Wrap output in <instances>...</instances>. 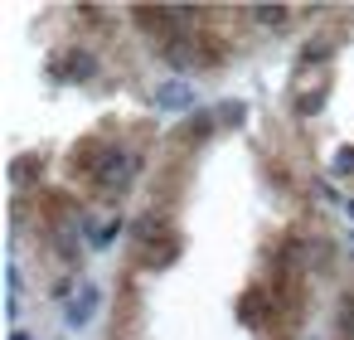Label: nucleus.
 <instances>
[{
	"instance_id": "obj_12",
	"label": "nucleus",
	"mask_w": 354,
	"mask_h": 340,
	"mask_svg": "<svg viewBox=\"0 0 354 340\" xmlns=\"http://www.w3.org/2000/svg\"><path fill=\"white\" fill-rule=\"evenodd\" d=\"M218 122H243V102H218Z\"/></svg>"
},
{
	"instance_id": "obj_13",
	"label": "nucleus",
	"mask_w": 354,
	"mask_h": 340,
	"mask_svg": "<svg viewBox=\"0 0 354 340\" xmlns=\"http://www.w3.org/2000/svg\"><path fill=\"white\" fill-rule=\"evenodd\" d=\"M335 170H354V151H339V161H335Z\"/></svg>"
},
{
	"instance_id": "obj_2",
	"label": "nucleus",
	"mask_w": 354,
	"mask_h": 340,
	"mask_svg": "<svg viewBox=\"0 0 354 340\" xmlns=\"http://www.w3.org/2000/svg\"><path fill=\"white\" fill-rule=\"evenodd\" d=\"M49 69H54V78H64V83H88L97 64H93L88 49H59V54L49 59Z\"/></svg>"
},
{
	"instance_id": "obj_7",
	"label": "nucleus",
	"mask_w": 354,
	"mask_h": 340,
	"mask_svg": "<svg viewBox=\"0 0 354 340\" xmlns=\"http://www.w3.org/2000/svg\"><path fill=\"white\" fill-rule=\"evenodd\" d=\"M209 132H214V117L199 112V117H189V122L175 132V146H199V141H209Z\"/></svg>"
},
{
	"instance_id": "obj_3",
	"label": "nucleus",
	"mask_w": 354,
	"mask_h": 340,
	"mask_svg": "<svg viewBox=\"0 0 354 340\" xmlns=\"http://www.w3.org/2000/svg\"><path fill=\"white\" fill-rule=\"evenodd\" d=\"M102 156H107V146H102L97 136H83V141L68 151V175H88V180H93V175L102 170Z\"/></svg>"
},
{
	"instance_id": "obj_9",
	"label": "nucleus",
	"mask_w": 354,
	"mask_h": 340,
	"mask_svg": "<svg viewBox=\"0 0 354 340\" xmlns=\"http://www.w3.org/2000/svg\"><path fill=\"white\" fill-rule=\"evenodd\" d=\"M252 20H257V25H277V30H281V25L291 20V10H286V6H257V10H252Z\"/></svg>"
},
{
	"instance_id": "obj_5",
	"label": "nucleus",
	"mask_w": 354,
	"mask_h": 340,
	"mask_svg": "<svg viewBox=\"0 0 354 340\" xmlns=\"http://www.w3.org/2000/svg\"><path fill=\"white\" fill-rule=\"evenodd\" d=\"M136 321H141V296L127 287V292H122V306H117V316H112V340H127V335L136 330Z\"/></svg>"
},
{
	"instance_id": "obj_1",
	"label": "nucleus",
	"mask_w": 354,
	"mask_h": 340,
	"mask_svg": "<svg viewBox=\"0 0 354 340\" xmlns=\"http://www.w3.org/2000/svg\"><path fill=\"white\" fill-rule=\"evenodd\" d=\"M131 175H136V156H131L127 146H107L102 170L93 175V185H97L102 195H122V190L131 185Z\"/></svg>"
},
{
	"instance_id": "obj_6",
	"label": "nucleus",
	"mask_w": 354,
	"mask_h": 340,
	"mask_svg": "<svg viewBox=\"0 0 354 340\" xmlns=\"http://www.w3.org/2000/svg\"><path fill=\"white\" fill-rule=\"evenodd\" d=\"M325 93H330V69H320V83H315V88H310V83L296 88V112H320Z\"/></svg>"
},
{
	"instance_id": "obj_8",
	"label": "nucleus",
	"mask_w": 354,
	"mask_h": 340,
	"mask_svg": "<svg viewBox=\"0 0 354 340\" xmlns=\"http://www.w3.org/2000/svg\"><path fill=\"white\" fill-rule=\"evenodd\" d=\"M35 175H44V156H39V151H30V156H15V165H10V180H15V185H30Z\"/></svg>"
},
{
	"instance_id": "obj_11",
	"label": "nucleus",
	"mask_w": 354,
	"mask_h": 340,
	"mask_svg": "<svg viewBox=\"0 0 354 340\" xmlns=\"http://www.w3.org/2000/svg\"><path fill=\"white\" fill-rule=\"evenodd\" d=\"M156 102H189V93H185L180 83H170V88H160V93H156Z\"/></svg>"
},
{
	"instance_id": "obj_10",
	"label": "nucleus",
	"mask_w": 354,
	"mask_h": 340,
	"mask_svg": "<svg viewBox=\"0 0 354 340\" xmlns=\"http://www.w3.org/2000/svg\"><path fill=\"white\" fill-rule=\"evenodd\" d=\"M93 301H97V292H93V287H83V296L68 306V321H73V325H83V321L93 316Z\"/></svg>"
},
{
	"instance_id": "obj_4",
	"label": "nucleus",
	"mask_w": 354,
	"mask_h": 340,
	"mask_svg": "<svg viewBox=\"0 0 354 340\" xmlns=\"http://www.w3.org/2000/svg\"><path fill=\"white\" fill-rule=\"evenodd\" d=\"M180 248H185L180 233H160V238H151V243L136 248V262H141V267H170V262L180 258Z\"/></svg>"
}]
</instances>
